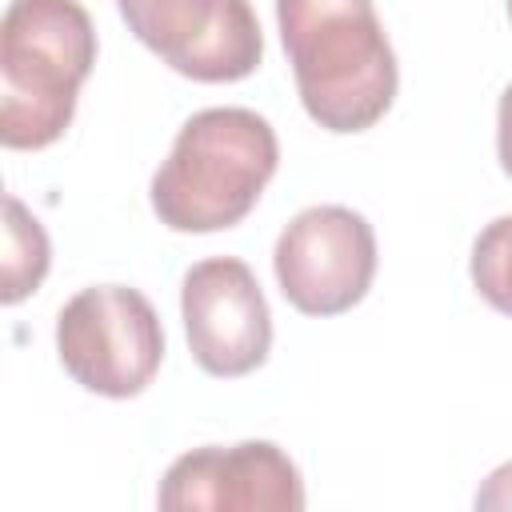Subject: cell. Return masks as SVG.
<instances>
[{"label":"cell","mask_w":512,"mask_h":512,"mask_svg":"<svg viewBox=\"0 0 512 512\" xmlns=\"http://www.w3.org/2000/svg\"><path fill=\"white\" fill-rule=\"evenodd\" d=\"M276 28L300 104L324 132L356 136L384 120L400 68L372 0H276Z\"/></svg>","instance_id":"1"},{"label":"cell","mask_w":512,"mask_h":512,"mask_svg":"<svg viewBox=\"0 0 512 512\" xmlns=\"http://www.w3.org/2000/svg\"><path fill=\"white\" fill-rule=\"evenodd\" d=\"M280 168L276 128L240 104L192 112L148 184L156 220L172 232L204 236L236 228Z\"/></svg>","instance_id":"2"},{"label":"cell","mask_w":512,"mask_h":512,"mask_svg":"<svg viewBox=\"0 0 512 512\" xmlns=\"http://www.w3.org/2000/svg\"><path fill=\"white\" fill-rule=\"evenodd\" d=\"M96 64V24L80 0H8L0 16V144H56Z\"/></svg>","instance_id":"3"},{"label":"cell","mask_w":512,"mask_h":512,"mask_svg":"<svg viewBox=\"0 0 512 512\" xmlns=\"http://www.w3.org/2000/svg\"><path fill=\"white\" fill-rule=\"evenodd\" d=\"M60 368L96 396L132 400L164 364V324L128 284H88L56 312Z\"/></svg>","instance_id":"4"},{"label":"cell","mask_w":512,"mask_h":512,"mask_svg":"<svg viewBox=\"0 0 512 512\" xmlns=\"http://www.w3.org/2000/svg\"><path fill=\"white\" fill-rule=\"evenodd\" d=\"M272 272L296 312L340 316L376 280V232L348 204H308L280 228Z\"/></svg>","instance_id":"5"},{"label":"cell","mask_w":512,"mask_h":512,"mask_svg":"<svg viewBox=\"0 0 512 512\" xmlns=\"http://www.w3.org/2000/svg\"><path fill=\"white\" fill-rule=\"evenodd\" d=\"M128 32L196 84H232L264 64V32L248 0H116Z\"/></svg>","instance_id":"6"},{"label":"cell","mask_w":512,"mask_h":512,"mask_svg":"<svg viewBox=\"0 0 512 512\" xmlns=\"http://www.w3.org/2000/svg\"><path fill=\"white\" fill-rule=\"evenodd\" d=\"M180 320L188 352L208 376H248L272 352V308L240 256H208L184 272Z\"/></svg>","instance_id":"7"},{"label":"cell","mask_w":512,"mask_h":512,"mask_svg":"<svg viewBox=\"0 0 512 512\" xmlns=\"http://www.w3.org/2000/svg\"><path fill=\"white\" fill-rule=\"evenodd\" d=\"M156 504L164 512H300L308 496L296 460L280 444L240 440L176 456Z\"/></svg>","instance_id":"8"},{"label":"cell","mask_w":512,"mask_h":512,"mask_svg":"<svg viewBox=\"0 0 512 512\" xmlns=\"http://www.w3.org/2000/svg\"><path fill=\"white\" fill-rule=\"evenodd\" d=\"M52 264V244L44 224L24 208L20 196H4V284H0V300L4 304H20L24 296H32Z\"/></svg>","instance_id":"9"},{"label":"cell","mask_w":512,"mask_h":512,"mask_svg":"<svg viewBox=\"0 0 512 512\" xmlns=\"http://www.w3.org/2000/svg\"><path fill=\"white\" fill-rule=\"evenodd\" d=\"M468 276L480 300H488L496 312L512 316V212L488 220L468 256Z\"/></svg>","instance_id":"10"},{"label":"cell","mask_w":512,"mask_h":512,"mask_svg":"<svg viewBox=\"0 0 512 512\" xmlns=\"http://www.w3.org/2000/svg\"><path fill=\"white\" fill-rule=\"evenodd\" d=\"M472 504L484 508V512H508V508H512V460L500 464V468H492V472L480 480Z\"/></svg>","instance_id":"11"},{"label":"cell","mask_w":512,"mask_h":512,"mask_svg":"<svg viewBox=\"0 0 512 512\" xmlns=\"http://www.w3.org/2000/svg\"><path fill=\"white\" fill-rule=\"evenodd\" d=\"M496 160L504 176H512V80L504 84L500 104H496Z\"/></svg>","instance_id":"12"},{"label":"cell","mask_w":512,"mask_h":512,"mask_svg":"<svg viewBox=\"0 0 512 512\" xmlns=\"http://www.w3.org/2000/svg\"><path fill=\"white\" fill-rule=\"evenodd\" d=\"M508 20H512V0H508Z\"/></svg>","instance_id":"13"}]
</instances>
